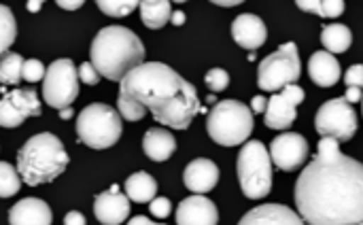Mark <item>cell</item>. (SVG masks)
<instances>
[{"mask_svg": "<svg viewBox=\"0 0 363 225\" xmlns=\"http://www.w3.org/2000/svg\"><path fill=\"white\" fill-rule=\"evenodd\" d=\"M204 83L211 92H223L230 85V75L223 68H211L204 77Z\"/></svg>", "mask_w": 363, "mask_h": 225, "instance_id": "32", "label": "cell"}, {"mask_svg": "<svg viewBox=\"0 0 363 225\" xmlns=\"http://www.w3.org/2000/svg\"><path fill=\"white\" fill-rule=\"evenodd\" d=\"M296 207L306 225L363 224V164L321 138L317 155L296 183Z\"/></svg>", "mask_w": 363, "mask_h": 225, "instance_id": "1", "label": "cell"}, {"mask_svg": "<svg viewBox=\"0 0 363 225\" xmlns=\"http://www.w3.org/2000/svg\"><path fill=\"white\" fill-rule=\"evenodd\" d=\"M151 225H164V224H151Z\"/></svg>", "mask_w": 363, "mask_h": 225, "instance_id": "45", "label": "cell"}, {"mask_svg": "<svg viewBox=\"0 0 363 225\" xmlns=\"http://www.w3.org/2000/svg\"><path fill=\"white\" fill-rule=\"evenodd\" d=\"M138 9H140V19L149 30L164 28L172 17V4L168 0H143Z\"/></svg>", "mask_w": 363, "mask_h": 225, "instance_id": "22", "label": "cell"}, {"mask_svg": "<svg viewBox=\"0 0 363 225\" xmlns=\"http://www.w3.org/2000/svg\"><path fill=\"white\" fill-rule=\"evenodd\" d=\"M40 100L34 89H2L0 98V126L19 128L28 117H40Z\"/></svg>", "mask_w": 363, "mask_h": 225, "instance_id": "11", "label": "cell"}, {"mask_svg": "<svg viewBox=\"0 0 363 225\" xmlns=\"http://www.w3.org/2000/svg\"><path fill=\"white\" fill-rule=\"evenodd\" d=\"M345 83H347V87H359V89H363V64H353L347 70Z\"/></svg>", "mask_w": 363, "mask_h": 225, "instance_id": "34", "label": "cell"}, {"mask_svg": "<svg viewBox=\"0 0 363 225\" xmlns=\"http://www.w3.org/2000/svg\"><path fill=\"white\" fill-rule=\"evenodd\" d=\"M302 64L296 43L281 45L274 53L266 55L257 68V85L262 92H279L287 85H296Z\"/></svg>", "mask_w": 363, "mask_h": 225, "instance_id": "8", "label": "cell"}, {"mask_svg": "<svg viewBox=\"0 0 363 225\" xmlns=\"http://www.w3.org/2000/svg\"><path fill=\"white\" fill-rule=\"evenodd\" d=\"M219 211L206 196H189L177 209V225H217Z\"/></svg>", "mask_w": 363, "mask_h": 225, "instance_id": "15", "label": "cell"}, {"mask_svg": "<svg viewBox=\"0 0 363 225\" xmlns=\"http://www.w3.org/2000/svg\"><path fill=\"white\" fill-rule=\"evenodd\" d=\"M315 128L323 138L330 136L338 143H347L357 132V113L345 96L328 100L315 117Z\"/></svg>", "mask_w": 363, "mask_h": 225, "instance_id": "10", "label": "cell"}, {"mask_svg": "<svg viewBox=\"0 0 363 225\" xmlns=\"http://www.w3.org/2000/svg\"><path fill=\"white\" fill-rule=\"evenodd\" d=\"M89 57L100 77L121 83L128 72L145 64V45L132 30L108 26L94 36Z\"/></svg>", "mask_w": 363, "mask_h": 225, "instance_id": "3", "label": "cell"}, {"mask_svg": "<svg viewBox=\"0 0 363 225\" xmlns=\"http://www.w3.org/2000/svg\"><path fill=\"white\" fill-rule=\"evenodd\" d=\"M138 4H140V2H136V0H98V2H96V6H98L104 15H108V17H125V15H130Z\"/></svg>", "mask_w": 363, "mask_h": 225, "instance_id": "29", "label": "cell"}, {"mask_svg": "<svg viewBox=\"0 0 363 225\" xmlns=\"http://www.w3.org/2000/svg\"><path fill=\"white\" fill-rule=\"evenodd\" d=\"M128 225H151V219H147V217L138 215V217L130 219V221H128Z\"/></svg>", "mask_w": 363, "mask_h": 225, "instance_id": "41", "label": "cell"}, {"mask_svg": "<svg viewBox=\"0 0 363 225\" xmlns=\"http://www.w3.org/2000/svg\"><path fill=\"white\" fill-rule=\"evenodd\" d=\"M266 109H268V100L264 96H255L251 100V111L253 113H266Z\"/></svg>", "mask_w": 363, "mask_h": 225, "instance_id": "38", "label": "cell"}, {"mask_svg": "<svg viewBox=\"0 0 363 225\" xmlns=\"http://www.w3.org/2000/svg\"><path fill=\"white\" fill-rule=\"evenodd\" d=\"M70 158L62 141L51 132H40L23 143L17 153V172L30 187L55 181L68 166Z\"/></svg>", "mask_w": 363, "mask_h": 225, "instance_id": "4", "label": "cell"}, {"mask_svg": "<svg viewBox=\"0 0 363 225\" xmlns=\"http://www.w3.org/2000/svg\"><path fill=\"white\" fill-rule=\"evenodd\" d=\"M296 6L306 13L321 15V17H340L347 4L342 0H298Z\"/></svg>", "mask_w": 363, "mask_h": 225, "instance_id": "26", "label": "cell"}, {"mask_svg": "<svg viewBox=\"0 0 363 225\" xmlns=\"http://www.w3.org/2000/svg\"><path fill=\"white\" fill-rule=\"evenodd\" d=\"M238 225H306L304 219L285 204H262L249 211Z\"/></svg>", "mask_w": 363, "mask_h": 225, "instance_id": "18", "label": "cell"}, {"mask_svg": "<svg viewBox=\"0 0 363 225\" xmlns=\"http://www.w3.org/2000/svg\"><path fill=\"white\" fill-rule=\"evenodd\" d=\"M17 38V21L9 6L0 4V55L9 53V47Z\"/></svg>", "mask_w": 363, "mask_h": 225, "instance_id": "27", "label": "cell"}, {"mask_svg": "<svg viewBox=\"0 0 363 225\" xmlns=\"http://www.w3.org/2000/svg\"><path fill=\"white\" fill-rule=\"evenodd\" d=\"M123 132L121 115L117 109L94 102L85 106L77 117V136L79 143L87 145L89 149H108L113 147Z\"/></svg>", "mask_w": 363, "mask_h": 225, "instance_id": "6", "label": "cell"}, {"mask_svg": "<svg viewBox=\"0 0 363 225\" xmlns=\"http://www.w3.org/2000/svg\"><path fill=\"white\" fill-rule=\"evenodd\" d=\"M117 111L125 121H140L147 115V109L140 102H136L128 96H121V94L117 98Z\"/></svg>", "mask_w": 363, "mask_h": 225, "instance_id": "30", "label": "cell"}, {"mask_svg": "<svg viewBox=\"0 0 363 225\" xmlns=\"http://www.w3.org/2000/svg\"><path fill=\"white\" fill-rule=\"evenodd\" d=\"M157 194V183L151 175L147 172H134L125 181V196L138 204L151 202Z\"/></svg>", "mask_w": 363, "mask_h": 225, "instance_id": "23", "label": "cell"}, {"mask_svg": "<svg viewBox=\"0 0 363 225\" xmlns=\"http://www.w3.org/2000/svg\"><path fill=\"white\" fill-rule=\"evenodd\" d=\"M238 181L249 200H262L272 190V160L264 143L249 141L238 153Z\"/></svg>", "mask_w": 363, "mask_h": 225, "instance_id": "7", "label": "cell"}, {"mask_svg": "<svg viewBox=\"0 0 363 225\" xmlns=\"http://www.w3.org/2000/svg\"><path fill=\"white\" fill-rule=\"evenodd\" d=\"M47 75V68L40 60H26L23 62V68H21V79L28 81V83H36V81H43Z\"/></svg>", "mask_w": 363, "mask_h": 225, "instance_id": "31", "label": "cell"}, {"mask_svg": "<svg viewBox=\"0 0 363 225\" xmlns=\"http://www.w3.org/2000/svg\"><path fill=\"white\" fill-rule=\"evenodd\" d=\"M79 79H81L85 85H98L100 75H98V70L94 68L91 62H83V64L79 66Z\"/></svg>", "mask_w": 363, "mask_h": 225, "instance_id": "33", "label": "cell"}, {"mask_svg": "<svg viewBox=\"0 0 363 225\" xmlns=\"http://www.w3.org/2000/svg\"><path fill=\"white\" fill-rule=\"evenodd\" d=\"M60 117H62V119H70V117H72V109H62V111H60Z\"/></svg>", "mask_w": 363, "mask_h": 225, "instance_id": "44", "label": "cell"}, {"mask_svg": "<svg viewBox=\"0 0 363 225\" xmlns=\"http://www.w3.org/2000/svg\"><path fill=\"white\" fill-rule=\"evenodd\" d=\"M11 225H51L53 213L47 202L38 198H23L9 211Z\"/></svg>", "mask_w": 363, "mask_h": 225, "instance_id": "19", "label": "cell"}, {"mask_svg": "<svg viewBox=\"0 0 363 225\" xmlns=\"http://www.w3.org/2000/svg\"><path fill=\"white\" fill-rule=\"evenodd\" d=\"M304 102V89L300 85H287L281 94H274L268 100L266 126L272 130H287L298 117V104Z\"/></svg>", "mask_w": 363, "mask_h": 225, "instance_id": "12", "label": "cell"}, {"mask_svg": "<svg viewBox=\"0 0 363 225\" xmlns=\"http://www.w3.org/2000/svg\"><path fill=\"white\" fill-rule=\"evenodd\" d=\"M149 204H151V213L155 217H160V219H166L170 215V211H172V204H170L168 198H153Z\"/></svg>", "mask_w": 363, "mask_h": 225, "instance_id": "35", "label": "cell"}, {"mask_svg": "<svg viewBox=\"0 0 363 225\" xmlns=\"http://www.w3.org/2000/svg\"><path fill=\"white\" fill-rule=\"evenodd\" d=\"M232 36L240 47L255 51L266 43L268 30H266V23L262 21V17H257L253 13H242L232 23Z\"/></svg>", "mask_w": 363, "mask_h": 225, "instance_id": "16", "label": "cell"}, {"mask_svg": "<svg viewBox=\"0 0 363 225\" xmlns=\"http://www.w3.org/2000/svg\"><path fill=\"white\" fill-rule=\"evenodd\" d=\"M206 132L217 145H242L253 132V111L238 100H221L206 115Z\"/></svg>", "mask_w": 363, "mask_h": 225, "instance_id": "5", "label": "cell"}, {"mask_svg": "<svg viewBox=\"0 0 363 225\" xmlns=\"http://www.w3.org/2000/svg\"><path fill=\"white\" fill-rule=\"evenodd\" d=\"M362 225H363V224H362Z\"/></svg>", "mask_w": 363, "mask_h": 225, "instance_id": "47", "label": "cell"}, {"mask_svg": "<svg viewBox=\"0 0 363 225\" xmlns=\"http://www.w3.org/2000/svg\"><path fill=\"white\" fill-rule=\"evenodd\" d=\"M79 96V70L72 60L62 57L49 64L43 79V98L49 106L68 109Z\"/></svg>", "mask_w": 363, "mask_h": 225, "instance_id": "9", "label": "cell"}, {"mask_svg": "<svg viewBox=\"0 0 363 225\" xmlns=\"http://www.w3.org/2000/svg\"><path fill=\"white\" fill-rule=\"evenodd\" d=\"M21 187V177L19 172L6 164V162H0V198H11L19 192Z\"/></svg>", "mask_w": 363, "mask_h": 225, "instance_id": "28", "label": "cell"}, {"mask_svg": "<svg viewBox=\"0 0 363 225\" xmlns=\"http://www.w3.org/2000/svg\"><path fill=\"white\" fill-rule=\"evenodd\" d=\"M23 57L19 53H4L0 55V85H13L17 87V83L21 81V68H23Z\"/></svg>", "mask_w": 363, "mask_h": 225, "instance_id": "25", "label": "cell"}, {"mask_svg": "<svg viewBox=\"0 0 363 225\" xmlns=\"http://www.w3.org/2000/svg\"><path fill=\"white\" fill-rule=\"evenodd\" d=\"M362 104H363V100H362Z\"/></svg>", "mask_w": 363, "mask_h": 225, "instance_id": "46", "label": "cell"}, {"mask_svg": "<svg viewBox=\"0 0 363 225\" xmlns=\"http://www.w3.org/2000/svg\"><path fill=\"white\" fill-rule=\"evenodd\" d=\"M57 6L64 11H77L79 6H83V0H74V2H66V0H57Z\"/></svg>", "mask_w": 363, "mask_h": 225, "instance_id": "39", "label": "cell"}, {"mask_svg": "<svg viewBox=\"0 0 363 225\" xmlns=\"http://www.w3.org/2000/svg\"><path fill=\"white\" fill-rule=\"evenodd\" d=\"M64 225H87L85 217L79 213V211H70L66 217H64Z\"/></svg>", "mask_w": 363, "mask_h": 225, "instance_id": "37", "label": "cell"}, {"mask_svg": "<svg viewBox=\"0 0 363 225\" xmlns=\"http://www.w3.org/2000/svg\"><path fill=\"white\" fill-rule=\"evenodd\" d=\"M170 21H172L174 26H183V23H185V13H183V11H172Z\"/></svg>", "mask_w": 363, "mask_h": 225, "instance_id": "40", "label": "cell"}, {"mask_svg": "<svg viewBox=\"0 0 363 225\" xmlns=\"http://www.w3.org/2000/svg\"><path fill=\"white\" fill-rule=\"evenodd\" d=\"M183 183L194 194H208L219 183V168L213 160L198 158L187 164L183 172Z\"/></svg>", "mask_w": 363, "mask_h": 225, "instance_id": "17", "label": "cell"}, {"mask_svg": "<svg viewBox=\"0 0 363 225\" xmlns=\"http://www.w3.org/2000/svg\"><path fill=\"white\" fill-rule=\"evenodd\" d=\"M143 151L153 162H166L177 151V141L166 128H151L143 138Z\"/></svg>", "mask_w": 363, "mask_h": 225, "instance_id": "21", "label": "cell"}, {"mask_svg": "<svg viewBox=\"0 0 363 225\" xmlns=\"http://www.w3.org/2000/svg\"><path fill=\"white\" fill-rule=\"evenodd\" d=\"M321 43L328 53H345L353 43V34L345 23H328L321 30Z\"/></svg>", "mask_w": 363, "mask_h": 225, "instance_id": "24", "label": "cell"}, {"mask_svg": "<svg viewBox=\"0 0 363 225\" xmlns=\"http://www.w3.org/2000/svg\"><path fill=\"white\" fill-rule=\"evenodd\" d=\"M347 102L349 104H357V102H362L363 100V89L359 87H347Z\"/></svg>", "mask_w": 363, "mask_h": 225, "instance_id": "36", "label": "cell"}, {"mask_svg": "<svg viewBox=\"0 0 363 225\" xmlns=\"http://www.w3.org/2000/svg\"><path fill=\"white\" fill-rule=\"evenodd\" d=\"M94 215L100 224L121 225L130 215V198L119 192V185H113L108 192L96 196Z\"/></svg>", "mask_w": 363, "mask_h": 225, "instance_id": "14", "label": "cell"}, {"mask_svg": "<svg viewBox=\"0 0 363 225\" xmlns=\"http://www.w3.org/2000/svg\"><path fill=\"white\" fill-rule=\"evenodd\" d=\"M40 6H43V2H40V0H34V2L30 0V2H28V11H30V13H38V11H40Z\"/></svg>", "mask_w": 363, "mask_h": 225, "instance_id": "42", "label": "cell"}, {"mask_svg": "<svg viewBox=\"0 0 363 225\" xmlns=\"http://www.w3.org/2000/svg\"><path fill=\"white\" fill-rule=\"evenodd\" d=\"M215 4H219V6H236V4H240V0H232V2H223V0H215Z\"/></svg>", "mask_w": 363, "mask_h": 225, "instance_id": "43", "label": "cell"}, {"mask_svg": "<svg viewBox=\"0 0 363 225\" xmlns=\"http://www.w3.org/2000/svg\"><path fill=\"white\" fill-rule=\"evenodd\" d=\"M308 153L311 149L306 138L296 132H285L277 136L270 145V160L274 162V166H279L285 172H294L296 168L304 166Z\"/></svg>", "mask_w": 363, "mask_h": 225, "instance_id": "13", "label": "cell"}, {"mask_svg": "<svg viewBox=\"0 0 363 225\" xmlns=\"http://www.w3.org/2000/svg\"><path fill=\"white\" fill-rule=\"evenodd\" d=\"M119 94L140 102L153 119L172 130H187L202 104L196 87L162 62H145L123 77Z\"/></svg>", "mask_w": 363, "mask_h": 225, "instance_id": "2", "label": "cell"}, {"mask_svg": "<svg viewBox=\"0 0 363 225\" xmlns=\"http://www.w3.org/2000/svg\"><path fill=\"white\" fill-rule=\"evenodd\" d=\"M308 75L319 87H332L340 81V64L328 51H315L308 60Z\"/></svg>", "mask_w": 363, "mask_h": 225, "instance_id": "20", "label": "cell"}]
</instances>
